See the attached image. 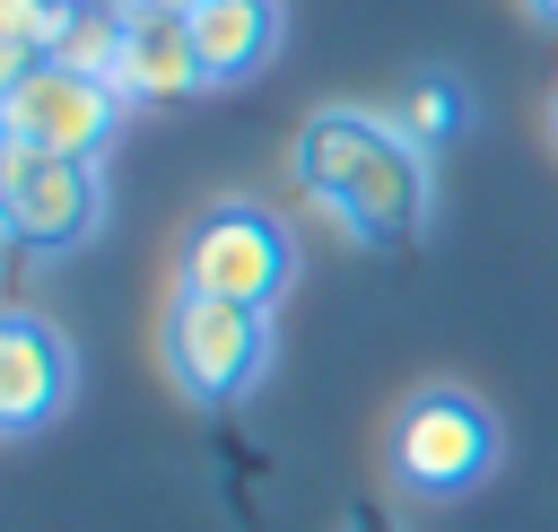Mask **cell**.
Returning a JSON list of instances; mask_svg holds the SVG:
<instances>
[{"label":"cell","instance_id":"6da1fadb","mask_svg":"<svg viewBox=\"0 0 558 532\" xmlns=\"http://www.w3.org/2000/svg\"><path fill=\"white\" fill-rule=\"evenodd\" d=\"M288 174L357 244H401L427 218V148H410L392 131V113H357V105L305 113V131L288 148Z\"/></svg>","mask_w":558,"mask_h":532},{"label":"cell","instance_id":"7a4b0ae2","mask_svg":"<svg viewBox=\"0 0 558 532\" xmlns=\"http://www.w3.org/2000/svg\"><path fill=\"white\" fill-rule=\"evenodd\" d=\"M157 358H166V375H174L183 401L227 410V401H244V392L262 384V366H270V314L174 288V297H166V323H157Z\"/></svg>","mask_w":558,"mask_h":532},{"label":"cell","instance_id":"3957f363","mask_svg":"<svg viewBox=\"0 0 558 532\" xmlns=\"http://www.w3.org/2000/svg\"><path fill=\"white\" fill-rule=\"evenodd\" d=\"M288 270H296V244H288V227H279L270 209H253V201L201 209V218L183 227V253H174V288L218 297V305H253V314L279 305Z\"/></svg>","mask_w":558,"mask_h":532},{"label":"cell","instance_id":"277c9868","mask_svg":"<svg viewBox=\"0 0 558 532\" xmlns=\"http://www.w3.org/2000/svg\"><path fill=\"white\" fill-rule=\"evenodd\" d=\"M105 218V166L96 157H52V148H26L9 140L0 148V227H9V253H70L87 244Z\"/></svg>","mask_w":558,"mask_h":532},{"label":"cell","instance_id":"5b68a950","mask_svg":"<svg viewBox=\"0 0 558 532\" xmlns=\"http://www.w3.org/2000/svg\"><path fill=\"white\" fill-rule=\"evenodd\" d=\"M497 462V419L453 392V384H427L418 401H401L392 419V480L410 497H462L471 480H488Z\"/></svg>","mask_w":558,"mask_h":532},{"label":"cell","instance_id":"8992f818","mask_svg":"<svg viewBox=\"0 0 558 532\" xmlns=\"http://www.w3.org/2000/svg\"><path fill=\"white\" fill-rule=\"evenodd\" d=\"M0 122H9V140H26V148L96 157V148L113 140V122H122V87L44 61V70H26L17 87H0Z\"/></svg>","mask_w":558,"mask_h":532},{"label":"cell","instance_id":"52a82bcc","mask_svg":"<svg viewBox=\"0 0 558 532\" xmlns=\"http://www.w3.org/2000/svg\"><path fill=\"white\" fill-rule=\"evenodd\" d=\"M61 401H70V340H61L44 314L17 305V314L0 323V427L26 436V427H44Z\"/></svg>","mask_w":558,"mask_h":532},{"label":"cell","instance_id":"ba28073f","mask_svg":"<svg viewBox=\"0 0 558 532\" xmlns=\"http://www.w3.org/2000/svg\"><path fill=\"white\" fill-rule=\"evenodd\" d=\"M113 87H122V105H174V96L209 87L201 44H192V0H166V9H140L131 17V44H122Z\"/></svg>","mask_w":558,"mask_h":532},{"label":"cell","instance_id":"9c48e42d","mask_svg":"<svg viewBox=\"0 0 558 532\" xmlns=\"http://www.w3.org/2000/svg\"><path fill=\"white\" fill-rule=\"evenodd\" d=\"M192 44H201L209 87H218V78H244V70L270 61L279 9H270V0H192Z\"/></svg>","mask_w":558,"mask_h":532},{"label":"cell","instance_id":"30bf717a","mask_svg":"<svg viewBox=\"0 0 558 532\" xmlns=\"http://www.w3.org/2000/svg\"><path fill=\"white\" fill-rule=\"evenodd\" d=\"M122 44H131V17H113L105 0H70L52 61H61V70H87V78H113V70H122Z\"/></svg>","mask_w":558,"mask_h":532},{"label":"cell","instance_id":"8fae6325","mask_svg":"<svg viewBox=\"0 0 558 532\" xmlns=\"http://www.w3.org/2000/svg\"><path fill=\"white\" fill-rule=\"evenodd\" d=\"M392 131H401L410 148H445V140L462 131V87H453V78H410L401 105H392Z\"/></svg>","mask_w":558,"mask_h":532},{"label":"cell","instance_id":"7c38bea8","mask_svg":"<svg viewBox=\"0 0 558 532\" xmlns=\"http://www.w3.org/2000/svg\"><path fill=\"white\" fill-rule=\"evenodd\" d=\"M349 532H401V523H392V515H384V506H366V515H357V523H349Z\"/></svg>","mask_w":558,"mask_h":532},{"label":"cell","instance_id":"4fadbf2b","mask_svg":"<svg viewBox=\"0 0 558 532\" xmlns=\"http://www.w3.org/2000/svg\"><path fill=\"white\" fill-rule=\"evenodd\" d=\"M113 17H140V9H166V0H105Z\"/></svg>","mask_w":558,"mask_h":532},{"label":"cell","instance_id":"5bb4252c","mask_svg":"<svg viewBox=\"0 0 558 532\" xmlns=\"http://www.w3.org/2000/svg\"><path fill=\"white\" fill-rule=\"evenodd\" d=\"M523 9H532V17H549V26H558V0H523Z\"/></svg>","mask_w":558,"mask_h":532},{"label":"cell","instance_id":"9a60e30c","mask_svg":"<svg viewBox=\"0 0 558 532\" xmlns=\"http://www.w3.org/2000/svg\"><path fill=\"white\" fill-rule=\"evenodd\" d=\"M549 113H558V96H549Z\"/></svg>","mask_w":558,"mask_h":532}]
</instances>
